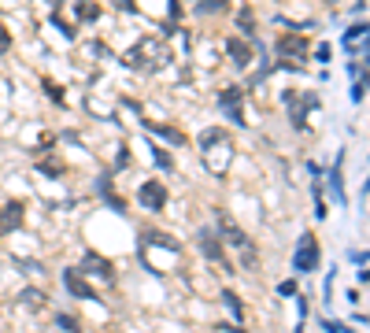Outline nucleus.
<instances>
[{
    "label": "nucleus",
    "instance_id": "nucleus-1",
    "mask_svg": "<svg viewBox=\"0 0 370 333\" xmlns=\"http://www.w3.org/2000/svg\"><path fill=\"white\" fill-rule=\"evenodd\" d=\"M319 263H322L319 241H315L311 233H303V237L297 241V255H292V267H297L300 274H308V271H319Z\"/></svg>",
    "mask_w": 370,
    "mask_h": 333
},
{
    "label": "nucleus",
    "instance_id": "nucleus-2",
    "mask_svg": "<svg viewBox=\"0 0 370 333\" xmlns=\"http://www.w3.org/2000/svg\"><path fill=\"white\" fill-rule=\"evenodd\" d=\"M137 204H141V208H148V211H159L163 204H167V189H163V181H156V178L141 181V189H137Z\"/></svg>",
    "mask_w": 370,
    "mask_h": 333
},
{
    "label": "nucleus",
    "instance_id": "nucleus-3",
    "mask_svg": "<svg viewBox=\"0 0 370 333\" xmlns=\"http://www.w3.org/2000/svg\"><path fill=\"white\" fill-rule=\"evenodd\" d=\"M197 244H200V252L208 255L211 263H222L226 267V252H222V241H219V233H215V230H200L197 233Z\"/></svg>",
    "mask_w": 370,
    "mask_h": 333
},
{
    "label": "nucleus",
    "instance_id": "nucleus-4",
    "mask_svg": "<svg viewBox=\"0 0 370 333\" xmlns=\"http://www.w3.org/2000/svg\"><path fill=\"white\" fill-rule=\"evenodd\" d=\"M63 285H67V293L78 296V300H96V289L85 282V278L74 271V267H67V271H63Z\"/></svg>",
    "mask_w": 370,
    "mask_h": 333
},
{
    "label": "nucleus",
    "instance_id": "nucleus-5",
    "mask_svg": "<svg viewBox=\"0 0 370 333\" xmlns=\"http://www.w3.org/2000/svg\"><path fill=\"white\" fill-rule=\"evenodd\" d=\"M278 52L281 56H308V41L300 34H285V37H278Z\"/></svg>",
    "mask_w": 370,
    "mask_h": 333
},
{
    "label": "nucleus",
    "instance_id": "nucleus-6",
    "mask_svg": "<svg viewBox=\"0 0 370 333\" xmlns=\"http://www.w3.org/2000/svg\"><path fill=\"white\" fill-rule=\"evenodd\" d=\"M226 52H230V60L237 67H248V60H252V48H248L241 37H226Z\"/></svg>",
    "mask_w": 370,
    "mask_h": 333
},
{
    "label": "nucleus",
    "instance_id": "nucleus-7",
    "mask_svg": "<svg viewBox=\"0 0 370 333\" xmlns=\"http://www.w3.org/2000/svg\"><path fill=\"white\" fill-rule=\"evenodd\" d=\"M219 237H226V241H230V244H241V249H248V237H245V230L241 226H234V222L230 219H226V215H219Z\"/></svg>",
    "mask_w": 370,
    "mask_h": 333
},
{
    "label": "nucleus",
    "instance_id": "nucleus-8",
    "mask_svg": "<svg viewBox=\"0 0 370 333\" xmlns=\"http://www.w3.org/2000/svg\"><path fill=\"white\" fill-rule=\"evenodd\" d=\"M78 274H104V278H112V267H107V260H100V255H85V263L82 267H74Z\"/></svg>",
    "mask_w": 370,
    "mask_h": 333
},
{
    "label": "nucleus",
    "instance_id": "nucleus-9",
    "mask_svg": "<svg viewBox=\"0 0 370 333\" xmlns=\"http://www.w3.org/2000/svg\"><path fill=\"white\" fill-rule=\"evenodd\" d=\"M341 159H344V152L337 156V167L330 170V189H333V197H337V204H348L344 200V178H341Z\"/></svg>",
    "mask_w": 370,
    "mask_h": 333
},
{
    "label": "nucleus",
    "instance_id": "nucleus-10",
    "mask_svg": "<svg viewBox=\"0 0 370 333\" xmlns=\"http://www.w3.org/2000/svg\"><path fill=\"white\" fill-rule=\"evenodd\" d=\"M148 130H152V134H156V137H163V141H170V145H185V134H178V130H170V126L148 123Z\"/></svg>",
    "mask_w": 370,
    "mask_h": 333
},
{
    "label": "nucleus",
    "instance_id": "nucleus-11",
    "mask_svg": "<svg viewBox=\"0 0 370 333\" xmlns=\"http://www.w3.org/2000/svg\"><path fill=\"white\" fill-rule=\"evenodd\" d=\"M219 104L226 107V111H234V107H241V89H237V85H230V89H222Z\"/></svg>",
    "mask_w": 370,
    "mask_h": 333
},
{
    "label": "nucleus",
    "instance_id": "nucleus-12",
    "mask_svg": "<svg viewBox=\"0 0 370 333\" xmlns=\"http://www.w3.org/2000/svg\"><path fill=\"white\" fill-rule=\"evenodd\" d=\"M367 34H370V23H355L352 30H344V37H341V41H344L348 48H352L355 41H359V37H367Z\"/></svg>",
    "mask_w": 370,
    "mask_h": 333
},
{
    "label": "nucleus",
    "instance_id": "nucleus-13",
    "mask_svg": "<svg viewBox=\"0 0 370 333\" xmlns=\"http://www.w3.org/2000/svg\"><path fill=\"white\" fill-rule=\"evenodd\" d=\"M222 304H226V307H230V311H234V318H237V322H241V318H245V307H241V300H237V296L230 293V289H226V293H222Z\"/></svg>",
    "mask_w": 370,
    "mask_h": 333
},
{
    "label": "nucleus",
    "instance_id": "nucleus-14",
    "mask_svg": "<svg viewBox=\"0 0 370 333\" xmlns=\"http://www.w3.org/2000/svg\"><path fill=\"white\" fill-rule=\"evenodd\" d=\"M74 15H78V19H85V23H89V19H96V15H100V8H96L93 0H85V4H78V8H74Z\"/></svg>",
    "mask_w": 370,
    "mask_h": 333
},
{
    "label": "nucleus",
    "instance_id": "nucleus-15",
    "mask_svg": "<svg viewBox=\"0 0 370 333\" xmlns=\"http://www.w3.org/2000/svg\"><path fill=\"white\" fill-rule=\"evenodd\" d=\"M237 26H241V34H256V19L248 8H241V15H237Z\"/></svg>",
    "mask_w": 370,
    "mask_h": 333
},
{
    "label": "nucleus",
    "instance_id": "nucleus-16",
    "mask_svg": "<svg viewBox=\"0 0 370 333\" xmlns=\"http://www.w3.org/2000/svg\"><path fill=\"white\" fill-rule=\"evenodd\" d=\"M8 52H12V30L0 23V56H8Z\"/></svg>",
    "mask_w": 370,
    "mask_h": 333
},
{
    "label": "nucleus",
    "instance_id": "nucleus-17",
    "mask_svg": "<svg viewBox=\"0 0 370 333\" xmlns=\"http://www.w3.org/2000/svg\"><path fill=\"white\" fill-rule=\"evenodd\" d=\"M49 23H52V26H60V34H63V37H71V41H74V37H78V30H74V26H67V23H63V19H60V15H52V19H49Z\"/></svg>",
    "mask_w": 370,
    "mask_h": 333
},
{
    "label": "nucleus",
    "instance_id": "nucleus-18",
    "mask_svg": "<svg viewBox=\"0 0 370 333\" xmlns=\"http://www.w3.org/2000/svg\"><path fill=\"white\" fill-rule=\"evenodd\" d=\"M60 322V330H67V333H78V318H71V315H56Z\"/></svg>",
    "mask_w": 370,
    "mask_h": 333
},
{
    "label": "nucleus",
    "instance_id": "nucleus-19",
    "mask_svg": "<svg viewBox=\"0 0 370 333\" xmlns=\"http://www.w3.org/2000/svg\"><path fill=\"white\" fill-rule=\"evenodd\" d=\"M23 300H26V304H34V307H37V304H45V296H41L37 289H23Z\"/></svg>",
    "mask_w": 370,
    "mask_h": 333
},
{
    "label": "nucleus",
    "instance_id": "nucleus-20",
    "mask_svg": "<svg viewBox=\"0 0 370 333\" xmlns=\"http://www.w3.org/2000/svg\"><path fill=\"white\" fill-rule=\"evenodd\" d=\"M219 8H226V0H204L197 4V12H219Z\"/></svg>",
    "mask_w": 370,
    "mask_h": 333
},
{
    "label": "nucleus",
    "instance_id": "nucleus-21",
    "mask_svg": "<svg viewBox=\"0 0 370 333\" xmlns=\"http://www.w3.org/2000/svg\"><path fill=\"white\" fill-rule=\"evenodd\" d=\"M41 85H45V93L52 96V100H56V104H63V93H60V85H56V82H41Z\"/></svg>",
    "mask_w": 370,
    "mask_h": 333
},
{
    "label": "nucleus",
    "instance_id": "nucleus-22",
    "mask_svg": "<svg viewBox=\"0 0 370 333\" xmlns=\"http://www.w3.org/2000/svg\"><path fill=\"white\" fill-rule=\"evenodd\" d=\"M156 163H159L163 170H170V167H174V163H170V156L163 152V148H156Z\"/></svg>",
    "mask_w": 370,
    "mask_h": 333
},
{
    "label": "nucleus",
    "instance_id": "nucleus-23",
    "mask_svg": "<svg viewBox=\"0 0 370 333\" xmlns=\"http://www.w3.org/2000/svg\"><path fill=\"white\" fill-rule=\"evenodd\" d=\"M278 293H281V296H297V282H281Z\"/></svg>",
    "mask_w": 370,
    "mask_h": 333
},
{
    "label": "nucleus",
    "instance_id": "nucleus-24",
    "mask_svg": "<svg viewBox=\"0 0 370 333\" xmlns=\"http://www.w3.org/2000/svg\"><path fill=\"white\" fill-rule=\"evenodd\" d=\"M8 233H12V226H8V219H4V211H0V241L8 237Z\"/></svg>",
    "mask_w": 370,
    "mask_h": 333
}]
</instances>
